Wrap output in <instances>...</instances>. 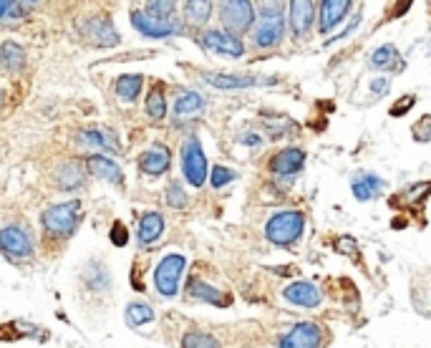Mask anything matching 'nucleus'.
<instances>
[{"instance_id":"nucleus-1","label":"nucleus","mask_w":431,"mask_h":348,"mask_svg":"<svg viewBox=\"0 0 431 348\" xmlns=\"http://www.w3.org/2000/svg\"><path fill=\"white\" fill-rule=\"evenodd\" d=\"M81 220V202L71 199V202L54 204L43 212V228L48 235L54 237H68V235L76 232V225Z\"/></svg>"},{"instance_id":"nucleus-2","label":"nucleus","mask_w":431,"mask_h":348,"mask_svg":"<svg viewBox=\"0 0 431 348\" xmlns=\"http://www.w3.org/2000/svg\"><path fill=\"white\" fill-rule=\"evenodd\" d=\"M303 230H306V217H303V212L287 210L270 217L265 235L275 245H290V242H295L303 235Z\"/></svg>"},{"instance_id":"nucleus-3","label":"nucleus","mask_w":431,"mask_h":348,"mask_svg":"<svg viewBox=\"0 0 431 348\" xmlns=\"http://www.w3.org/2000/svg\"><path fill=\"white\" fill-rule=\"evenodd\" d=\"M282 33H285V23H282V3H263L260 6V25L255 28V43L270 49L280 43Z\"/></svg>"},{"instance_id":"nucleus-4","label":"nucleus","mask_w":431,"mask_h":348,"mask_svg":"<svg viewBox=\"0 0 431 348\" xmlns=\"http://www.w3.org/2000/svg\"><path fill=\"white\" fill-rule=\"evenodd\" d=\"M187 268V258L180 255V252H172L162 263L156 265V273H154V282H156V290L164 295V298H174L177 295V288H180V278Z\"/></svg>"},{"instance_id":"nucleus-5","label":"nucleus","mask_w":431,"mask_h":348,"mask_svg":"<svg viewBox=\"0 0 431 348\" xmlns=\"http://www.w3.org/2000/svg\"><path fill=\"white\" fill-rule=\"evenodd\" d=\"M132 23L137 30H142L144 36L149 38H167V36H177L182 30V23L177 18H156L146 11H134L132 13Z\"/></svg>"},{"instance_id":"nucleus-6","label":"nucleus","mask_w":431,"mask_h":348,"mask_svg":"<svg viewBox=\"0 0 431 348\" xmlns=\"http://www.w3.org/2000/svg\"><path fill=\"white\" fill-rule=\"evenodd\" d=\"M182 167H185V174H187V180H189V185H194V187L204 185V180H207V159H204L202 144H199L194 137L187 139L185 149H182Z\"/></svg>"},{"instance_id":"nucleus-7","label":"nucleus","mask_w":431,"mask_h":348,"mask_svg":"<svg viewBox=\"0 0 431 348\" xmlns=\"http://www.w3.org/2000/svg\"><path fill=\"white\" fill-rule=\"evenodd\" d=\"M81 36L89 43H94V46H101V49L119 43V33H116L114 23L108 20V15H94V18L84 20L81 23Z\"/></svg>"},{"instance_id":"nucleus-8","label":"nucleus","mask_w":431,"mask_h":348,"mask_svg":"<svg viewBox=\"0 0 431 348\" xmlns=\"http://www.w3.org/2000/svg\"><path fill=\"white\" fill-rule=\"evenodd\" d=\"M0 245L8 258H28L33 252V237L20 225H6L0 232Z\"/></svg>"},{"instance_id":"nucleus-9","label":"nucleus","mask_w":431,"mask_h":348,"mask_svg":"<svg viewBox=\"0 0 431 348\" xmlns=\"http://www.w3.org/2000/svg\"><path fill=\"white\" fill-rule=\"evenodd\" d=\"M222 23L227 25L235 33H242L252 25L255 20V11H252V3L247 0H230V3H222Z\"/></svg>"},{"instance_id":"nucleus-10","label":"nucleus","mask_w":431,"mask_h":348,"mask_svg":"<svg viewBox=\"0 0 431 348\" xmlns=\"http://www.w3.org/2000/svg\"><path fill=\"white\" fill-rule=\"evenodd\" d=\"M202 46L207 51H212V54H225V56H232V58H237V56L245 54V43L239 41L235 33H222V30H207L202 38Z\"/></svg>"},{"instance_id":"nucleus-11","label":"nucleus","mask_w":431,"mask_h":348,"mask_svg":"<svg viewBox=\"0 0 431 348\" xmlns=\"http://www.w3.org/2000/svg\"><path fill=\"white\" fill-rule=\"evenodd\" d=\"M323 341V330L316 323H298L285 338L280 341V348H318Z\"/></svg>"},{"instance_id":"nucleus-12","label":"nucleus","mask_w":431,"mask_h":348,"mask_svg":"<svg viewBox=\"0 0 431 348\" xmlns=\"http://www.w3.org/2000/svg\"><path fill=\"white\" fill-rule=\"evenodd\" d=\"M303 164H306V154L300 149H282L273 156L270 172L275 174V177H295L303 169Z\"/></svg>"},{"instance_id":"nucleus-13","label":"nucleus","mask_w":431,"mask_h":348,"mask_svg":"<svg viewBox=\"0 0 431 348\" xmlns=\"http://www.w3.org/2000/svg\"><path fill=\"white\" fill-rule=\"evenodd\" d=\"M282 298L287 300V303H293V306H303V308H316L320 306V300H323V295H320V290L313 285V282H293V285H287L285 290H282Z\"/></svg>"},{"instance_id":"nucleus-14","label":"nucleus","mask_w":431,"mask_h":348,"mask_svg":"<svg viewBox=\"0 0 431 348\" xmlns=\"http://www.w3.org/2000/svg\"><path fill=\"white\" fill-rule=\"evenodd\" d=\"M86 167H89V172L96 174L99 180H106V182H111V185H121V182H124L121 167L104 154H91L89 159H86Z\"/></svg>"},{"instance_id":"nucleus-15","label":"nucleus","mask_w":431,"mask_h":348,"mask_svg":"<svg viewBox=\"0 0 431 348\" xmlns=\"http://www.w3.org/2000/svg\"><path fill=\"white\" fill-rule=\"evenodd\" d=\"M351 11L348 0H325L320 6V33H330Z\"/></svg>"},{"instance_id":"nucleus-16","label":"nucleus","mask_w":431,"mask_h":348,"mask_svg":"<svg viewBox=\"0 0 431 348\" xmlns=\"http://www.w3.org/2000/svg\"><path fill=\"white\" fill-rule=\"evenodd\" d=\"M139 167H142V172L151 174V177L167 172V167H169V149L164 144H154L149 151H144V156L139 159Z\"/></svg>"},{"instance_id":"nucleus-17","label":"nucleus","mask_w":431,"mask_h":348,"mask_svg":"<svg viewBox=\"0 0 431 348\" xmlns=\"http://www.w3.org/2000/svg\"><path fill=\"white\" fill-rule=\"evenodd\" d=\"M313 18H316V6L311 0H293L290 3V23H293V30L298 36L308 33Z\"/></svg>"},{"instance_id":"nucleus-18","label":"nucleus","mask_w":431,"mask_h":348,"mask_svg":"<svg viewBox=\"0 0 431 348\" xmlns=\"http://www.w3.org/2000/svg\"><path fill=\"white\" fill-rule=\"evenodd\" d=\"M383 189H386V182H383L381 177H376V174H361V177L354 180V194L361 199V202L373 199L376 194H381Z\"/></svg>"},{"instance_id":"nucleus-19","label":"nucleus","mask_w":431,"mask_h":348,"mask_svg":"<svg viewBox=\"0 0 431 348\" xmlns=\"http://www.w3.org/2000/svg\"><path fill=\"white\" fill-rule=\"evenodd\" d=\"M164 232V217L159 212H146L139 223V242L149 245V242L159 240Z\"/></svg>"},{"instance_id":"nucleus-20","label":"nucleus","mask_w":431,"mask_h":348,"mask_svg":"<svg viewBox=\"0 0 431 348\" xmlns=\"http://www.w3.org/2000/svg\"><path fill=\"white\" fill-rule=\"evenodd\" d=\"M202 108H204L202 94H197V91H187V94H182V97L177 99V104H174V114H177V119H187V116L199 114Z\"/></svg>"},{"instance_id":"nucleus-21","label":"nucleus","mask_w":431,"mask_h":348,"mask_svg":"<svg viewBox=\"0 0 431 348\" xmlns=\"http://www.w3.org/2000/svg\"><path fill=\"white\" fill-rule=\"evenodd\" d=\"M189 293L194 295V298H202L207 300V303H212V306H230V298L222 290L212 288V285H207V282L202 280H192L189 282Z\"/></svg>"},{"instance_id":"nucleus-22","label":"nucleus","mask_w":431,"mask_h":348,"mask_svg":"<svg viewBox=\"0 0 431 348\" xmlns=\"http://www.w3.org/2000/svg\"><path fill=\"white\" fill-rule=\"evenodd\" d=\"M0 51H3V54H0V58H3V68H6L8 73H18L20 68H23L25 56H23V49H20L18 43L6 41Z\"/></svg>"},{"instance_id":"nucleus-23","label":"nucleus","mask_w":431,"mask_h":348,"mask_svg":"<svg viewBox=\"0 0 431 348\" xmlns=\"http://www.w3.org/2000/svg\"><path fill=\"white\" fill-rule=\"evenodd\" d=\"M207 84L217 86V89H245V86L258 84V78L252 76H225V73H204Z\"/></svg>"},{"instance_id":"nucleus-24","label":"nucleus","mask_w":431,"mask_h":348,"mask_svg":"<svg viewBox=\"0 0 431 348\" xmlns=\"http://www.w3.org/2000/svg\"><path fill=\"white\" fill-rule=\"evenodd\" d=\"M142 84H144L142 73L121 76L119 81H116V97L124 99V101H134V99L139 97V91H142Z\"/></svg>"},{"instance_id":"nucleus-25","label":"nucleus","mask_w":431,"mask_h":348,"mask_svg":"<svg viewBox=\"0 0 431 348\" xmlns=\"http://www.w3.org/2000/svg\"><path fill=\"white\" fill-rule=\"evenodd\" d=\"M81 142L91 147H101V149H108V151L119 149V142H116L114 134L106 132V129H89V132H81Z\"/></svg>"},{"instance_id":"nucleus-26","label":"nucleus","mask_w":431,"mask_h":348,"mask_svg":"<svg viewBox=\"0 0 431 348\" xmlns=\"http://www.w3.org/2000/svg\"><path fill=\"white\" fill-rule=\"evenodd\" d=\"M429 192H431V182H426V185H413L411 189H406V192H399V194H401V197L394 199V204H404V207H413V204L426 202Z\"/></svg>"},{"instance_id":"nucleus-27","label":"nucleus","mask_w":431,"mask_h":348,"mask_svg":"<svg viewBox=\"0 0 431 348\" xmlns=\"http://www.w3.org/2000/svg\"><path fill=\"white\" fill-rule=\"evenodd\" d=\"M371 66L373 68H396L399 66V51L394 49V46H381V49L373 51L371 56Z\"/></svg>"},{"instance_id":"nucleus-28","label":"nucleus","mask_w":431,"mask_h":348,"mask_svg":"<svg viewBox=\"0 0 431 348\" xmlns=\"http://www.w3.org/2000/svg\"><path fill=\"white\" fill-rule=\"evenodd\" d=\"M146 114H149L154 121L164 119V114H167V101H164V89H159V86H154V89L149 91V97H146Z\"/></svg>"},{"instance_id":"nucleus-29","label":"nucleus","mask_w":431,"mask_h":348,"mask_svg":"<svg viewBox=\"0 0 431 348\" xmlns=\"http://www.w3.org/2000/svg\"><path fill=\"white\" fill-rule=\"evenodd\" d=\"M81 180H84V174H81V164L78 162H66L61 167L58 185L63 187V189H73V187L81 185Z\"/></svg>"},{"instance_id":"nucleus-30","label":"nucleus","mask_w":431,"mask_h":348,"mask_svg":"<svg viewBox=\"0 0 431 348\" xmlns=\"http://www.w3.org/2000/svg\"><path fill=\"white\" fill-rule=\"evenodd\" d=\"M210 11H212V3H207V0H192V3H185V13L187 18L192 20L194 25H202L207 23V18H210Z\"/></svg>"},{"instance_id":"nucleus-31","label":"nucleus","mask_w":431,"mask_h":348,"mask_svg":"<svg viewBox=\"0 0 431 348\" xmlns=\"http://www.w3.org/2000/svg\"><path fill=\"white\" fill-rule=\"evenodd\" d=\"M126 321L132 325L149 323V321H154V311L146 303H132V306L126 308Z\"/></svg>"},{"instance_id":"nucleus-32","label":"nucleus","mask_w":431,"mask_h":348,"mask_svg":"<svg viewBox=\"0 0 431 348\" xmlns=\"http://www.w3.org/2000/svg\"><path fill=\"white\" fill-rule=\"evenodd\" d=\"M182 348H222V346L217 338L207 336V333H187L182 338Z\"/></svg>"},{"instance_id":"nucleus-33","label":"nucleus","mask_w":431,"mask_h":348,"mask_svg":"<svg viewBox=\"0 0 431 348\" xmlns=\"http://www.w3.org/2000/svg\"><path fill=\"white\" fill-rule=\"evenodd\" d=\"M36 3H11V0H3L0 3V18L8 20L13 15H25V11H33Z\"/></svg>"},{"instance_id":"nucleus-34","label":"nucleus","mask_w":431,"mask_h":348,"mask_svg":"<svg viewBox=\"0 0 431 348\" xmlns=\"http://www.w3.org/2000/svg\"><path fill=\"white\" fill-rule=\"evenodd\" d=\"M167 202L172 204V207H177V210L187 204V192L182 189L180 182H172V185H169V189H167Z\"/></svg>"},{"instance_id":"nucleus-35","label":"nucleus","mask_w":431,"mask_h":348,"mask_svg":"<svg viewBox=\"0 0 431 348\" xmlns=\"http://www.w3.org/2000/svg\"><path fill=\"white\" fill-rule=\"evenodd\" d=\"M174 3H169V0H164V3H149L146 6V13H151V15H156V18H174Z\"/></svg>"},{"instance_id":"nucleus-36","label":"nucleus","mask_w":431,"mask_h":348,"mask_svg":"<svg viewBox=\"0 0 431 348\" xmlns=\"http://www.w3.org/2000/svg\"><path fill=\"white\" fill-rule=\"evenodd\" d=\"M232 180H235L232 169H227V167H215V169H212V187H215V189L230 185Z\"/></svg>"},{"instance_id":"nucleus-37","label":"nucleus","mask_w":431,"mask_h":348,"mask_svg":"<svg viewBox=\"0 0 431 348\" xmlns=\"http://www.w3.org/2000/svg\"><path fill=\"white\" fill-rule=\"evenodd\" d=\"M411 132L416 142H431V116H424L421 121H416Z\"/></svg>"},{"instance_id":"nucleus-38","label":"nucleus","mask_w":431,"mask_h":348,"mask_svg":"<svg viewBox=\"0 0 431 348\" xmlns=\"http://www.w3.org/2000/svg\"><path fill=\"white\" fill-rule=\"evenodd\" d=\"M8 328H15L18 333H25V336H30V338H46V330L25 323V321H13V323H8Z\"/></svg>"},{"instance_id":"nucleus-39","label":"nucleus","mask_w":431,"mask_h":348,"mask_svg":"<svg viewBox=\"0 0 431 348\" xmlns=\"http://www.w3.org/2000/svg\"><path fill=\"white\" fill-rule=\"evenodd\" d=\"M413 104H416V99H413V97L399 99V101H396L394 106H391V116H401V114H406V111L413 106Z\"/></svg>"},{"instance_id":"nucleus-40","label":"nucleus","mask_w":431,"mask_h":348,"mask_svg":"<svg viewBox=\"0 0 431 348\" xmlns=\"http://www.w3.org/2000/svg\"><path fill=\"white\" fill-rule=\"evenodd\" d=\"M126 240H129V237H126V228L121 223H114V228H111V242L124 247Z\"/></svg>"},{"instance_id":"nucleus-41","label":"nucleus","mask_w":431,"mask_h":348,"mask_svg":"<svg viewBox=\"0 0 431 348\" xmlns=\"http://www.w3.org/2000/svg\"><path fill=\"white\" fill-rule=\"evenodd\" d=\"M371 89H373V94H381V91L389 89V81H386V78H376L371 84Z\"/></svg>"},{"instance_id":"nucleus-42","label":"nucleus","mask_w":431,"mask_h":348,"mask_svg":"<svg viewBox=\"0 0 431 348\" xmlns=\"http://www.w3.org/2000/svg\"><path fill=\"white\" fill-rule=\"evenodd\" d=\"M242 144H260V137H252V134H247V137H242Z\"/></svg>"}]
</instances>
